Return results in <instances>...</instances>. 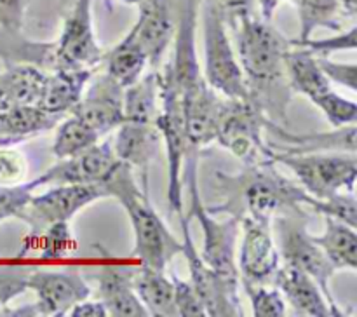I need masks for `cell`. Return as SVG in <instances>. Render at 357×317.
<instances>
[{
  "label": "cell",
  "mask_w": 357,
  "mask_h": 317,
  "mask_svg": "<svg viewBox=\"0 0 357 317\" xmlns=\"http://www.w3.org/2000/svg\"><path fill=\"white\" fill-rule=\"evenodd\" d=\"M181 226H183V242L181 253L187 258L190 268V284L204 305L206 316L211 317H236L243 316L239 296H237V282L222 277L218 272L213 270L202 256L199 254L190 230H188V218L181 212Z\"/></svg>",
  "instance_id": "cell-9"
},
{
  "label": "cell",
  "mask_w": 357,
  "mask_h": 317,
  "mask_svg": "<svg viewBox=\"0 0 357 317\" xmlns=\"http://www.w3.org/2000/svg\"><path fill=\"white\" fill-rule=\"evenodd\" d=\"M237 30L239 65L246 77L250 100L264 110L274 115L275 103L284 114L289 100V87L284 70V52L289 44L265 21L255 17L253 13L234 21Z\"/></svg>",
  "instance_id": "cell-1"
},
{
  "label": "cell",
  "mask_w": 357,
  "mask_h": 317,
  "mask_svg": "<svg viewBox=\"0 0 357 317\" xmlns=\"http://www.w3.org/2000/svg\"><path fill=\"white\" fill-rule=\"evenodd\" d=\"M250 302L253 305V314L257 317H282L286 316V303L279 289L267 288L258 282L243 281Z\"/></svg>",
  "instance_id": "cell-31"
},
{
  "label": "cell",
  "mask_w": 357,
  "mask_h": 317,
  "mask_svg": "<svg viewBox=\"0 0 357 317\" xmlns=\"http://www.w3.org/2000/svg\"><path fill=\"white\" fill-rule=\"evenodd\" d=\"M28 289H33L38 296L35 314L51 317L65 316L91 295V288L77 272H31L28 274Z\"/></svg>",
  "instance_id": "cell-13"
},
{
  "label": "cell",
  "mask_w": 357,
  "mask_h": 317,
  "mask_svg": "<svg viewBox=\"0 0 357 317\" xmlns=\"http://www.w3.org/2000/svg\"><path fill=\"white\" fill-rule=\"evenodd\" d=\"M119 159L112 143H93L82 152L61 159V162L49 167L44 174L37 178L38 185L54 183H79V185H101L114 173Z\"/></svg>",
  "instance_id": "cell-12"
},
{
  "label": "cell",
  "mask_w": 357,
  "mask_h": 317,
  "mask_svg": "<svg viewBox=\"0 0 357 317\" xmlns=\"http://www.w3.org/2000/svg\"><path fill=\"white\" fill-rule=\"evenodd\" d=\"M274 162L284 164L298 178L303 190L314 199L331 197L340 192H354L357 159L342 155H300V153H275Z\"/></svg>",
  "instance_id": "cell-8"
},
{
  "label": "cell",
  "mask_w": 357,
  "mask_h": 317,
  "mask_svg": "<svg viewBox=\"0 0 357 317\" xmlns=\"http://www.w3.org/2000/svg\"><path fill=\"white\" fill-rule=\"evenodd\" d=\"M291 45V44H289ZM284 70L289 87L305 94L310 101L331 89L330 79L323 73L317 58L305 47L295 45L284 52Z\"/></svg>",
  "instance_id": "cell-22"
},
{
  "label": "cell",
  "mask_w": 357,
  "mask_h": 317,
  "mask_svg": "<svg viewBox=\"0 0 357 317\" xmlns=\"http://www.w3.org/2000/svg\"><path fill=\"white\" fill-rule=\"evenodd\" d=\"M275 225L279 230V244L286 265L298 268L303 274L309 275L319 289L323 291L324 298L328 300L333 316L342 317L344 314L338 309L333 295H331L330 281L337 268L324 254V251L312 240V235L307 232L305 223L300 219V211H289L284 215L275 216Z\"/></svg>",
  "instance_id": "cell-6"
},
{
  "label": "cell",
  "mask_w": 357,
  "mask_h": 317,
  "mask_svg": "<svg viewBox=\"0 0 357 317\" xmlns=\"http://www.w3.org/2000/svg\"><path fill=\"white\" fill-rule=\"evenodd\" d=\"M174 286V307H176V316L181 317H204L206 310L201 298L195 293L194 286L190 282L183 281L178 275L171 277Z\"/></svg>",
  "instance_id": "cell-35"
},
{
  "label": "cell",
  "mask_w": 357,
  "mask_h": 317,
  "mask_svg": "<svg viewBox=\"0 0 357 317\" xmlns=\"http://www.w3.org/2000/svg\"><path fill=\"white\" fill-rule=\"evenodd\" d=\"M45 73L31 65H13L0 73V114L17 105H37Z\"/></svg>",
  "instance_id": "cell-23"
},
{
  "label": "cell",
  "mask_w": 357,
  "mask_h": 317,
  "mask_svg": "<svg viewBox=\"0 0 357 317\" xmlns=\"http://www.w3.org/2000/svg\"><path fill=\"white\" fill-rule=\"evenodd\" d=\"M122 2H124V3H139L142 0H122Z\"/></svg>",
  "instance_id": "cell-45"
},
{
  "label": "cell",
  "mask_w": 357,
  "mask_h": 317,
  "mask_svg": "<svg viewBox=\"0 0 357 317\" xmlns=\"http://www.w3.org/2000/svg\"><path fill=\"white\" fill-rule=\"evenodd\" d=\"M135 270L128 267H105L98 274L100 302L107 309V316L146 317L149 310L138 298L132 286Z\"/></svg>",
  "instance_id": "cell-19"
},
{
  "label": "cell",
  "mask_w": 357,
  "mask_h": 317,
  "mask_svg": "<svg viewBox=\"0 0 357 317\" xmlns=\"http://www.w3.org/2000/svg\"><path fill=\"white\" fill-rule=\"evenodd\" d=\"M317 58V56H316ZM321 70L328 79H333L335 82L349 87L351 91L357 89V65L356 63H335L328 58L321 56L317 58Z\"/></svg>",
  "instance_id": "cell-38"
},
{
  "label": "cell",
  "mask_w": 357,
  "mask_h": 317,
  "mask_svg": "<svg viewBox=\"0 0 357 317\" xmlns=\"http://www.w3.org/2000/svg\"><path fill=\"white\" fill-rule=\"evenodd\" d=\"M24 0H0V24L17 30L23 20Z\"/></svg>",
  "instance_id": "cell-40"
},
{
  "label": "cell",
  "mask_w": 357,
  "mask_h": 317,
  "mask_svg": "<svg viewBox=\"0 0 357 317\" xmlns=\"http://www.w3.org/2000/svg\"><path fill=\"white\" fill-rule=\"evenodd\" d=\"M310 208L316 209L321 215L328 216V218H335L338 222L345 223V225L356 229L357 226V208H356V199L352 195V192H340V194H335L331 197L319 201V199H314Z\"/></svg>",
  "instance_id": "cell-33"
},
{
  "label": "cell",
  "mask_w": 357,
  "mask_h": 317,
  "mask_svg": "<svg viewBox=\"0 0 357 317\" xmlns=\"http://www.w3.org/2000/svg\"><path fill=\"white\" fill-rule=\"evenodd\" d=\"M101 136L96 134L91 127H87L84 122H80L75 115L66 118L56 131L54 145H52V153L56 159H68L75 153L82 152L84 148L96 143Z\"/></svg>",
  "instance_id": "cell-30"
},
{
  "label": "cell",
  "mask_w": 357,
  "mask_h": 317,
  "mask_svg": "<svg viewBox=\"0 0 357 317\" xmlns=\"http://www.w3.org/2000/svg\"><path fill=\"white\" fill-rule=\"evenodd\" d=\"M268 118L251 100H223L216 141L246 166L274 164V150L261 138Z\"/></svg>",
  "instance_id": "cell-5"
},
{
  "label": "cell",
  "mask_w": 357,
  "mask_h": 317,
  "mask_svg": "<svg viewBox=\"0 0 357 317\" xmlns=\"http://www.w3.org/2000/svg\"><path fill=\"white\" fill-rule=\"evenodd\" d=\"M105 194L114 195L124 206L135 230V254L143 267L162 270L173 260L176 253H181V244L176 242L173 233L167 230L166 223L160 219L149 201L146 190H139L132 178V169L119 160L114 173L103 183Z\"/></svg>",
  "instance_id": "cell-3"
},
{
  "label": "cell",
  "mask_w": 357,
  "mask_h": 317,
  "mask_svg": "<svg viewBox=\"0 0 357 317\" xmlns=\"http://www.w3.org/2000/svg\"><path fill=\"white\" fill-rule=\"evenodd\" d=\"M222 107L223 100L204 77L183 91V122L188 148H199L215 141Z\"/></svg>",
  "instance_id": "cell-14"
},
{
  "label": "cell",
  "mask_w": 357,
  "mask_h": 317,
  "mask_svg": "<svg viewBox=\"0 0 357 317\" xmlns=\"http://www.w3.org/2000/svg\"><path fill=\"white\" fill-rule=\"evenodd\" d=\"M28 289V274L17 270H0V307Z\"/></svg>",
  "instance_id": "cell-39"
},
{
  "label": "cell",
  "mask_w": 357,
  "mask_h": 317,
  "mask_svg": "<svg viewBox=\"0 0 357 317\" xmlns=\"http://www.w3.org/2000/svg\"><path fill=\"white\" fill-rule=\"evenodd\" d=\"M146 61L149 59H146L145 51L128 33L124 40L119 42L114 47V51L108 54V77L115 80L122 89H126V87L132 86L142 77Z\"/></svg>",
  "instance_id": "cell-28"
},
{
  "label": "cell",
  "mask_w": 357,
  "mask_h": 317,
  "mask_svg": "<svg viewBox=\"0 0 357 317\" xmlns=\"http://www.w3.org/2000/svg\"><path fill=\"white\" fill-rule=\"evenodd\" d=\"M37 187H40L37 180L24 185H0V222L6 218H13V216L20 218L31 192Z\"/></svg>",
  "instance_id": "cell-34"
},
{
  "label": "cell",
  "mask_w": 357,
  "mask_h": 317,
  "mask_svg": "<svg viewBox=\"0 0 357 317\" xmlns=\"http://www.w3.org/2000/svg\"><path fill=\"white\" fill-rule=\"evenodd\" d=\"M103 58L93 28L91 0H77L54 49L56 68L91 70Z\"/></svg>",
  "instance_id": "cell-11"
},
{
  "label": "cell",
  "mask_w": 357,
  "mask_h": 317,
  "mask_svg": "<svg viewBox=\"0 0 357 317\" xmlns=\"http://www.w3.org/2000/svg\"><path fill=\"white\" fill-rule=\"evenodd\" d=\"M160 139L162 136L155 124L124 121L117 127V134L112 145L115 155L121 162L128 164L131 169L135 167L139 169L143 188H146V173H149L150 162L159 153Z\"/></svg>",
  "instance_id": "cell-18"
},
{
  "label": "cell",
  "mask_w": 357,
  "mask_h": 317,
  "mask_svg": "<svg viewBox=\"0 0 357 317\" xmlns=\"http://www.w3.org/2000/svg\"><path fill=\"white\" fill-rule=\"evenodd\" d=\"M70 316L73 317H105L107 316V309L101 302H87L82 300L77 305L70 309Z\"/></svg>",
  "instance_id": "cell-42"
},
{
  "label": "cell",
  "mask_w": 357,
  "mask_h": 317,
  "mask_svg": "<svg viewBox=\"0 0 357 317\" xmlns=\"http://www.w3.org/2000/svg\"><path fill=\"white\" fill-rule=\"evenodd\" d=\"M314 105L321 108L326 115L328 121L335 125V127H347V125H356L357 121V105L354 101L347 100V98L340 96L335 91H328V93L321 94V96L314 98Z\"/></svg>",
  "instance_id": "cell-32"
},
{
  "label": "cell",
  "mask_w": 357,
  "mask_h": 317,
  "mask_svg": "<svg viewBox=\"0 0 357 317\" xmlns=\"http://www.w3.org/2000/svg\"><path fill=\"white\" fill-rule=\"evenodd\" d=\"M70 111L96 134H107L124 122V89L108 75L101 77Z\"/></svg>",
  "instance_id": "cell-15"
},
{
  "label": "cell",
  "mask_w": 357,
  "mask_h": 317,
  "mask_svg": "<svg viewBox=\"0 0 357 317\" xmlns=\"http://www.w3.org/2000/svg\"><path fill=\"white\" fill-rule=\"evenodd\" d=\"M124 91V121L155 124L160 114V73L152 72Z\"/></svg>",
  "instance_id": "cell-25"
},
{
  "label": "cell",
  "mask_w": 357,
  "mask_h": 317,
  "mask_svg": "<svg viewBox=\"0 0 357 317\" xmlns=\"http://www.w3.org/2000/svg\"><path fill=\"white\" fill-rule=\"evenodd\" d=\"M103 195L107 194L101 185H58L37 197L30 195L20 218L30 223L35 232H40L54 223H68L75 212Z\"/></svg>",
  "instance_id": "cell-10"
},
{
  "label": "cell",
  "mask_w": 357,
  "mask_h": 317,
  "mask_svg": "<svg viewBox=\"0 0 357 317\" xmlns=\"http://www.w3.org/2000/svg\"><path fill=\"white\" fill-rule=\"evenodd\" d=\"M138 6L139 17L129 35L138 42L145 51L146 59L155 66L176 33L174 0H142Z\"/></svg>",
  "instance_id": "cell-16"
},
{
  "label": "cell",
  "mask_w": 357,
  "mask_h": 317,
  "mask_svg": "<svg viewBox=\"0 0 357 317\" xmlns=\"http://www.w3.org/2000/svg\"><path fill=\"white\" fill-rule=\"evenodd\" d=\"M223 10L204 0V79L216 93L229 100H250L246 77L227 35Z\"/></svg>",
  "instance_id": "cell-4"
},
{
  "label": "cell",
  "mask_w": 357,
  "mask_h": 317,
  "mask_svg": "<svg viewBox=\"0 0 357 317\" xmlns=\"http://www.w3.org/2000/svg\"><path fill=\"white\" fill-rule=\"evenodd\" d=\"M300 16V38L293 42L309 40L317 28L338 30L340 14L344 13L340 0H293Z\"/></svg>",
  "instance_id": "cell-29"
},
{
  "label": "cell",
  "mask_w": 357,
  "mask_h": 317,
  "mask_svg": "<svg viewBox=\"0 0 357 317\" xmlns=\"http://www.w3.org/2000/svg\"><path fill=\"white\" fill-rule=\"evenodd\" d=\"M312 240L324 251L333 267L357 268V233L356 229L326 216V230L321 235H312Z\"/></svg>",
  "instance_id": "cell-26"
},
{
  "label": "cell",
  "mask_w": 357,
  "mask_h": 317,
  "mask_svg": "<svg viewBox=\"0 0 357 317\" xmlns=\"http://www.w3.org/2000/svg\"><path fill=\"white\" fill-rule=\"evenodd\" d=\"M26 173L28 164L23 153L0 145V185L23 183Z\"/></svg>",
  "instance_id": "cell-36"
},
{
  "label": "cell",
  "mask_w": 357,
  "mask_h": 317,
  "mask_svg": "<svg viewBox=\"0 0 357 317\" xmlns=\"http://www.w3.org/2000/svg\"><path fill=\"white\" fill-rule=\"evenodd\" d=\"M282 2H286V0H258V3H260L261 17H264L265 21H271L275 10H278V7L281 6Z\"/></svg>",
  "instance_id": "cell-43"
},
{
  "label": "cell",
  "mask_w": 357,
  "mask_h": 317,
  "mask_svg": "<svg viewBox=\"0 0 357 317\" xmlns=\"http://www.w3.org/2000/svg\"><path fill=\"white\" fill-rule=\"evenodd\" d=\"M225 14V20L236 21L237 17L253 13L255 0H213Z\"/></svg>",
  "instance_id": "cell-41"
},
{
  "label": "cell",
  "mask_w": 357,
  "mask_h": 317,
  "mask_svg": "<svg viewBox=\"0 0 357 317\" xmlns=\"http://www.w3.org/2000/svg\"><path fill=\"white\" fill-rule=\"evenodd\" d=\"M244 229L239 254V275L243 281L265 284L279 267V251L271 233V225L251 218L241 219Z\"/></svg>",
  "instance_id": "cell-17"
},
{
  "label": "cell",
  "mask_w": 357,
  "mask_h": 317,
  "mask_svg": "<svg viewBox=\"0 0 357 317\" xmlns=\"http://www.w3.org/2000/svg\"><path fill=\"white\" fill-rule=\"evenodd\" d=\"M225 180L230 190L227 204L220 208L236 212L239 219L251 218L271 225L272 219L288 211H300V206H310L314 197L288 178L281 176L272 164L248 166L239 176L216 174Z\"/></svg>",
  "instance_id": "cell-2"
},
{
  "label": "cell",
  "mask_w": 357,
  "mask_h": 317,
  "mask_svg": "<svg viewBox=\"0 0 357 317\" xmlns=\"http://www.w3.org/2000/svg\"><path fill=\"white\" fill-rule=\"evenodd\" d=\"M272 279L298 316H333L330 303L324 298L319 286L302 270L291 265H284V267H278Z\"/></svg>",
  "instance_id": "cell-20"
},
{
  "label": "cell",
  "mask_w": 357,
  "mask_h": 317,
  "mask_svg": "<svg viewBox=\"0 0 357 317\" xmlns=\"http://www.w3.org/2000/svg\"><path fill=\"white\" fill-rule=\"evenodd\" d=\"M342 7H344V13L349 14L351 17H354L357 14V0H340Z\"/></svg>",
  "instance_id": "cell-44"
},
{
  "label": "cell",
  "mask_w": 357,
  "mask_h": 317,
  "mask_svg": "<svg viewBox=\"0 0 357 317\" xmlns=\"http://www.w3.org/2000/svg\"><path fill=\"white\" fill-rule=\"evenodd\" d=\"M58 122V115L45 114L37 105H17L0 114V138L14 143L26 136L45 132Z\"/></svg>",
  "instance_id": "cell-27"
},
{
  "label": "cell",
  "mask_w": 357,
  "mask_h": 317,
  "mask_svg": "<svg viewBox=\"0 0 357 317\" xmlns=\"http://www.w3.org/2000/svg\"><path fill=\"white\" fill-rule=\"evenodd\" d=\"M89 79L91 70L56 68L54 73L45 75L37 107L51 115L72 110L82 98L84 87Z\"/></svg>",
  "instance_id": "cell-21"
},
{
  "label": "cell",
  "mask_w": 357,
  "mask_h": 317,
  "mask_svg": "<svg viewBox=\"0 0 357 317\" xmlns=\"http://www.w3.org/2000/svg\"><path fill=\"white\" fill-rule=\"evenodd\" d=\"M132 286H135L136 295L142 300L150 316H176L173 281L167 279L162 270H155V268L143 267L142 265L138 270H135Z\"/></svg>",
  "instance_id": "cell-24"
},
{
  "label": "cell",
  "mask_w": 357,
  "mask_h": 317,
  "mask_svg": "<svg viewBox=\"0 0 357 317\" xmlns=\"http://www.w3.org/2000/svg\"><path fill=\"white\" fill-rule=\"evenodd\" d=\"M357 28L352 26L351 30L345 31V33L337 35L333 38H328V40H305V42H289L291 45H300V47L309 49L312 54H328V52L333 51H345V49H356L357 40Z\"/></svg>",
  "instance_id": "cell-37"
},
{
  "label": "cell",
  "mask_w": 357,
  "mask_h": 317,
  "mask_svg": "<svg viewBox=\"0 0 357 317\" xmlns=\"http://www.w3.org/2000/svg\"><path fill=\"white\" fill-rule=\"evenodd\" d=\"M187 180L190 185V212L188 216L197 219L204 233L202 260L222 277L239 284V270L236 265V240L239 232L241 219L237 216L218 222L209 209L202 206L201 194L197 187V159L192 155L190 167L187 171Z\"/></svg>",
  "instance_id": "cell-7"
}]
</instances>
